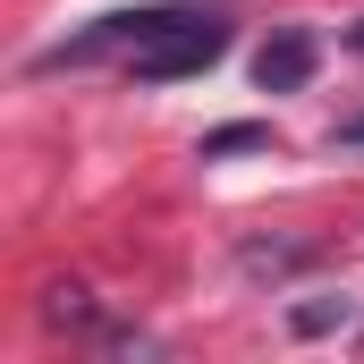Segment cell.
Segmentation results:
<instances>
[{"mask_svg":"<svg viewBox=\"0 0 364 364\" xmlns=\"http://www.w3.org/2000/svg\"><path fill=\"white\" fill-rule=\"evenodd\" d=\"M220 51H229V26H220V17L178 9V17L144 43V51H127V68H136V85H178V77H203Z\"/></svg>","mask_w":364,"mask_h":364,"instance_id":"cell-1","label":"cell"},{"mask_svg":"<svg viewBox=\"0 0 364 364\" xmlns=\"http://www.w3.org/2000/svg\"><path fill=\"white\" fill-rule=\"evenodd\" d=\"M170 17H178V9H119V17H102L93 34H77V43H51L34 68H85V60H102V51H144Z\"/></svg>","mask_w":364,"mask_h":364,"instance_id":"cell-2","label":"cell"},{"mask_svg":"<svg viewBox=\"0 0 364 364\" xmlns=\"http://www.w3.org/2000/svg\"><path fill=\"white\" fill-rule=\"evenodd\" d=\"M314 60H322L314 34H305V26H279L272 43L255 51V85H263V93H296L305 77H314Z\"/></svg>","mask_w":364,"mask_h":364,"instance_id":"cell-3","label":"cell"},{"mask_svg":"<svg viewBox=\"0 0 364 364\" xmlns=\"http://www.w3.org/2000/svg\"><path fill=\"white\" fill-rule=\"evenodd\" d=\"M356 322V296H314V305H288V331L296 339H322V331H348Z\"/></svg>","mask_w":364,"mask_h":364,"instance_id":"cell-4","label":"cell"},{"mask_svg":"<svg viewBox=\"0 0 364 364\" xmlns=\"http://www.w3.org/2000/svg\"><path fill=\"white\" fill-rule=\"evenodd\" d=\"M237 272L246 279H288V272H305V246H237Z\"/></svg>","mask_w":364,"mask_h":364,"instance_id":"cell-5","label":"cell"},{"mask_svg":"<svg viewBox=\"0 0 364 364\" xmlns=\"http://www.w3.org/2000/svg\"><path fill=\"white\" fill-rule=\"evenodd\" d=\"M43 314H51V322H93V305H85L77 279H51V288H43Z\"/></svg>","mask_w":364,"mask_h":364,"instance_id":"cell-6","label":"cell"},{"mask_svg":"<svg viewBox=\"0 0 364 364\" xmlns=\"http://www.w3.org/2000/svg\"><path fill=\"white\" fill-rule=\"evenodd\" d=\"M348 144H364V119H348Z\"/></svg>","mask_w":364,"mask_h":364,"instance_id":"cell-7","label":"cell"},{"mask_svg":"<svg viewBox=\"0 0 364 364\" xmlns=\"http://www.w3.org/2000/svg\"><path fill=\"white\" fill-rule=\"evenodd\" d=\"M356 51H364V34H356Z\"/></svg>","mask_w":364,"mask_h":364,"instance_id":"cell-8","label":"cell"}]
</instances>
